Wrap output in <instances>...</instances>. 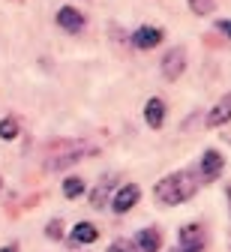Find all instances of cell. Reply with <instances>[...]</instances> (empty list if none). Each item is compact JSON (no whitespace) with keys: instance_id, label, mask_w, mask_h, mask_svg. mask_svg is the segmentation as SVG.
<instances>
[{"instance_id":"obj_13","label":"cell","mask_w":231,"mask_h":252,"mask_svg":"<svg viewBox=\"0 0 231 252\" xmlns=\"http://www.w3.org/2000/svg\"><path fill=\"white\" fill-rule=\"evenodd\" d=\"M96 237H99V231H96L93 222H78L72 228V243H93Z\"/></svg>"},{"instance_id":"obj_10","label":"cell","mask_w":231,"mask_h":252,"mask_svg":"<svg viewBox=\"0 0 231 252\" xmlns=\"http://www.w3.org/2000/svg\"><path fill=\"white\" fill-rule=\"evenodd\" d=\"M144 120H147L150 129H159V126L165 123V102H162L159 96L147 99V105H144Z\"/></svg>"},{"instance_id":"obj_21","label":"cell","mask_w":231,"mask_h":252,"mask_svg":"<svg viewBox=\"0 0 231 252\" xmlns=\"http://www.w3.org/2000/svg\"><path fill=\"white\" fill-rule=\"evenodd\" d=\"M228 204H231V186H228Z\"/></svg>"},{"instance_id":"obj_12","label":"cell","mask_w":231,"mask_h":252,"mask_svg":"<svg viewBox=\"0 0 231 252\" xmlns=\"http://www.w3.org/2000/svg\"><path fill=\"white\" fill-rule=\"evenodd\" d=\"M114 183H117L114 174H108V177L99 180L96 189L90 192V204H93V207H105V204H108V192H111V186H114Z\"/></svg>"},{"instance_id":"obj_4","label":"cell","mask_w":231,"mask_h":252,"mask_svg":"<svg viewBox=\"0 0 231 252\" xmlns=\"http://www.w3.org/2000/svg\"><path fill=\"white\" fill-rule=\"evenodd\" d=\"M162 78L165 81H174V78H180L183 75V69H186V51L183 48H171V51H165V57H162Z\"/></svg>"},{"instance_id":"obj_14","label":"cell","mask_w":231,"mask_h":252,"mask_svg":"<svg viewBox=\"0 0 231 252\" xmlns=\"http://www.w3.org/2000/svg\"><path fill=\"white\" fill-rule=\"evenodd\" d=\"M63 195H66V198L84 195V180H81V177H66V180H63Z\"/></svg>"},{"instance_id":"obj_11","label":"cell","mask_w":231,"mask_h":252,"mask_svg":"<svg viewBox=\"0 0 231 252\" xmlns=\"http://www.w3.org/2000/svg\"><path fill=\"white\" fill-rule=\"evenodd\" d=\"M135 243H138L141 252H159L162 234H159V228H141V231L135 234Z\"/></svg>"},{"instance_id":"obj_18","label":"cell","mask_w":231,"mask_h":252,"mask_svg":"<svg viewBox=\"0 0 231 252\" xmlns=\"http://www.w3.org/2000/svg\"><path fill=\"white\" fill-rule=\"evenodd\" d=\"M45 234H48L51 240H60V237H63V222H60V219H51V222L45 225Z\"/></svg>"},{"instance_id":"obj_22","label":"cell","mask_w":231,"mask_h":252,"mask_svg":"<svg viewBox=\"0 0 231 252\" xmlns=\"http://www.w3.org/2000/svg\"><path fill=\"white\" fill-rule=\"evenodd\" d=\"M171 252H180V249H177V246H174V249H171Z\"/></svg>"},{"instance_id":"obj_20","label":"cell","mask_w":231,"mask_h":252,"mask_svg":"<svg viewBox=\"0 0 231 252\" xmlns=\"http://www.w3.org/2000/svg\"><path fill=\"white\" fill-rule=\"evenodd\" d=\"M0 252H18V243H6V246H0Z\"/></svg>"},{"instance_id":"obj_9","label":"cell","mask_w":231,"mask_h":252,"mask_svg":"<svg viewBox=\"0 0 231 252\" xmlns=\"http://www.w3.org/2000/svg\"><path fill=\"white\" fill-rule=\"evenodd\" d=\"M228 120H231V93H228V96H222V99L207 111L204 123L210 126V129H216V126H225Z\"/></svg>"},{"instance_id":"obj_19","label":"cell","mask_w":231,"mask_h":252,"mask_svg":"<svg viewBox=\"0 0 231 252\" xmlns=\"http://www.w3.org/2000/svg\"><path fill=\"white\" fill-rule=\"evenodd\" d=\"M219 30H222L225 36H231V21H219Z\"/></svg>"},{"instance_id":"obj_8","label":"cell","mask_w":231,"mask_h":252,"mask_svg":"<svg viewBox=\"0 0 231 252\" xmlns=\"http://www.w3.org/2000/svg\"><path fill=\"white\" fill-rule=\"evenodd\" d=\"M159 42H162V30H159V27H150V24H141L135 33H132V45L141 48V51L156 48Z\"/></svg>"},{"instance_id":"obj_7","label":"cell","mask_w":231,"mask_h":252,"mask_svg":"<svg viewBox=\"0 0 231 252\" xmlns=\"http://www.w3.org/2000/svg\"><path fill=\"white\" fill-rule=\"evenodd\" d=\"M57 24L66 30V33H81L84 30V15L75 6H60L57 9Z\"/></svg>"},{"instance_id":"obj_2","label":"cell","mask_w":231,"mask_h":252,"mask_svg":"<svg viewBox=\"0 0 231 252\" xmlns=\"http://www.w3.org/2000/svg\"><path fill=\"white\" fill-rule=\"evenodd\" d=\"M84 153H93L90 147L78 144V141H60L48 150V159H45V168L48 171H60V168H69L72 162H78Z\"/></svg>"},{"instance_id":"obj_16","label":"cell","mask_w":231,"mask_h":252,"mask_svg":"<svg viewBox=\"0 0 231 252\" xmlns=\"http://www.w3.org/2000/svg\"><path fill=\"white\" fill-rule=\"evenodd\" d=\"M186 3L195 15H210L216 9V0H186Z\"/></svg>"},{"instance_id":"obj_3","label":"cell","mask_w":231,"mask_h":252,"mask_svg":"<svg viewBox=\"0 0 231 252\" xmlns=\"http://www.w3.org/2000/svg\"><path fill=\"white\" fill-rule=\"evenodd\" d=\"M180 252H204V228L198 222H189L180 228V240H177Z\"/></svg>"},{"instance_id":"obj_1","label":"cell","mask_w":231,"mask_h":252,"mask_svg":"<svg viewBox=\"0 0 231 252\" xmlns=\"http://www.w3.org/2000/svg\"><path fill=\"white\" fill-rule=\"evenodd\" d=\"M198 180H201V177H195V174L186 171V168H183V171H174V174H165V177L156 183L153 195H156L159 204L177 207V204L189 201V198L198 192Z\"/></svg>"},{"instance_id":"obj_6","label":"cell","mask_w":231,"mask_h":252,"mask_svg":"<svg viewBox=\"0 0 231 252\" xmlns=\"http://www.w3.org/2000/svg\"><path fill=\"white\" fill-rule=\"evenodd\" d=\"M222 153L219 150H204L201 153V165H198V177H201L204 183H210V180H216L219 174H222Z\"/></svg>"},{"instance_id":"obj_17","label":"cell","mask_w":231,"mask_h":252,"mask_svg":"<svg viewBox=\"0 0 231 252\" xmlns=\"http://www.w3.org/2000/svg\"><path fill=\"white\" fill-rule=\"evenodd\" d=\"M108 252H141V249H138L135 240H114V243L108 246Z\"/></svg>"},{"instance_id":"obj_5","label":"cell","mask_w":231,"mask_h":252,"mask_svg":"<svg viewBox=\"0 0 231 252\" xmlns=\"http://www.w3.org/2000/svg\"><path fill=\"white\" fill-rule=\"evenodd\" d=\"M138 198H141V189H138L135 183H126V186H120L117 192H114L111 210H114V213H126V210H132V207L138 204Z\"/></svg>"},{"instance_id":"obj_15","label":"cell","mask_w":231,"mask_h":252,"mask_svg":"<svg viewBox=\"0 0 231 252\" xmlns=\"http://www.w3.org/2000/svg\"><path fill=\"white\" fill-rule=\"evenodd\" d=\"M15 135H18V120L15 117H3V120H0V138L12 141Z\"/></svg>"},{"instance_id":"obj_23","label":"cell","mask_w":231,"mask_h":252,"mask_svg":"<svg viewBox=\"0 0 231 252\" xmlns=\"http://www.w3.org/2000/svg\"><path fill=\"white\" fill-rule=\"evenodd\" d=\"M0 186H3V183H0Z\"/></svg>"}]
</instances>
